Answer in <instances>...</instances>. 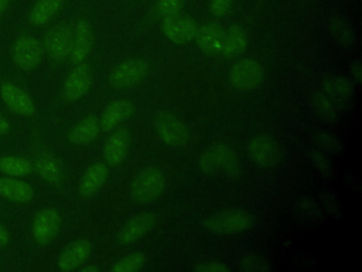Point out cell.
Returning a JSON list of instances; mask_svg holds the SVG:
<instances>
[{
	"label": "cell",
	"mask_w": 362,
	"mask_h": 272,
	"mask_svg": "<svg viewBox=\"0 0 362 272\" xmlns=\"http://www.w3.org/2000/svg\"><path fill=\"white\" fill-rule=\"evenodd\" d=\"M253 225V217L240 210H228L212 214L204 221V227L212 232L230 234L240 232Z\"/></svg>",
	"instance_id": "cell-1"
},
{
	"label": "cell",
	"mask_w": 362,
	"mask_h": 272,
	"mask_svg": "<svg viewBox=\"0 0 362 272\" xmlns=\"http://www.w3.org/2000/svg\"><path fill=\"white\" fill-rule=\"evenodd\" d=\"M44 57L42 44L33 35H20L11 48V58L17 68L31 71L37 68Z\"/></svg>",
	"instance_id": "cell-2"
},
{
	"label": "cell",
	"mask_w": 362,
	"mask_h": 272,
	"mask_svg": "<svg viewBox=\"0 0 362 272\" xmlns=\"http://www.w3.org/2000/svg\"><path fill=\"white\" fill-rule=\"evenodd\" d=\"M199 166L205 173L236 174L239 170L233 152L225 144H214L208 147L201 156Z\"/></svg>",
	"instance_id": "cell-3"
},
{
	"label": "cell",
	"mask_w": 362,
	"mask_h": 272,
	"mask_svg": "<svg viewBox=\"0 0 362 272\" xmlns=\"http://www.w3.org/2000/svg\"><path fill=\"white\" fill-rule=\"evenodd\" d=\"M164 176L157 169L143 170L132 183V196L139 203H147L157 198L164 190Z\"/></svg>",
	"instance_id": "cell-4"
},
{
	"label": "cell",
	"mask_w": 362,
	"mask_h": 272,
	"mask_svg": "<svg viewBox=\"0 0 362 272\" xmlns=\"http://www.w3.org/2000/svg\"><path fill=\"white\" fill-rule=\"evenodd\" d=\"M71 45H72V30L64 23L54 26L47 33L42 42L44 52L52 61H62L66 57H69Z\"/></svg>",
	"instance_id": "cell-5"
},
{
	"label": "cell",
	"mask_w": 362,
	"mask_h": 272,
	"mask_svg": "<svg viewBox=\"0 0 362 272\" xmlns=\"http://www.w3.org/2000/svg\"><path fill=\"white\" fill-rule=\"evenodd\" d=\"M0 98L4 105L17 115L33 116L35 113V103L33 98L14 82L4 81L0 84Z\"/></svg>",
	"instance_id": "cell-6"
},
{
	"label": "cell",
	"mask_w": 362,
	"mask_h": 272,
	"mask_svg": "<svg viewBox=\"0 0 362 272\" xmlns=\"http://www.w3.org/2000/svg\"><path fill=\"white\" fill-rule=\"evenodd\" d=\"M61 224L59 212L55 208H42L40 210L31 225V234L37 244L47 245L57 235Z\"/></svg>",
	"instance_id": "cell-7"
},
{
	"label": "cell",
	"mask_w": 362,
	"mask_h": 272,
	"mask_svg": "<svg viewBox=\"0 0 362 272\" xmlns=\"http://www.w3.org/2000/svg\"><path fill=\"white\" fill-rule=\"evenodd\" d=\"M263 79L262 65L255 60H242L230 71V84L239 91H250Z\"/></svg>",
	"instance_id": "cell-8"
},
{
	"label": "cell",
	"mask_w": 362,
	"mask_h": 272,
	"mask_svg": "<svg viewBox=\"0 0 362 272\" xmlns=\"http://www.w3.org/2000/svg\"><path fill=\"white\" fill-rule=\"evenodd\" d=\"M156 129L158 136L173 147L182 146L188 140V132L185 126L168 112H160L157 115Z\"/></svg>",
	"instance_id": "cell-9"
},
{
	"label": "cell",
	"mask_w": 362,
	"mask_h": 272,
	"mask_svg": "<svg viewBox=\"0 0 362 272\" xmlns=\"http://www.w3.org/2000/svg\"><path fill=\"white\" fill-rule=\"evenodd\" d=\"M147 72V64L141 60H129L119 64L110 74V84L116 88L132 86L140 82Z\"/></svg>",
	"instance_id": "cell-10"
},
{
	"label": "cell",
	"mask_w": 362,
	"mask_h": 272,
	"mask_svg": "<svg viewBox=\"0 0 362 272\" xmlns=\"http://www.w3.org/2000/svg\"><path fill=\"white\" fill-rule=\"evenodd\" d=\"M90 81H92V75H90L89 67L83 62L76 64V67L69 72V75L64 82V88H62L64 96L68 101L81 99L88 92L90 86Z\"/></svg>",
	"instance_id": "cell-11"
},
{
	"label": "cell",
	"mask_w": 362,
	"mask_h": 272,
	"mask_svg": "<svg viewBox=\"0 0 362 272\" xmlns=\"http://www.w3.org/2000/svg\"><path fill=\"white\" fill-rule=\"evenodd\" d=\"M197 30L198 27L191 18L182 17L180 14L167 17L163 21V31L165 37L175 44H185L191 41L195 38Z\"/></svg>",
	"instance_id": "cell-12"
},
{
	"label": "cell",
	"mask_w": 362,
	"mask_h": 272,
	"mask_svg": "<svg viewBox=\"0 0 362 272\" xmlns=\"http://www.w3.org/2000/svg\"><path fill=\"white\" fill-rule=\"evenodd\" d=\"M33 187L23 178L0 174V197L11 203L24 204L28 203L33 198Z\"/></svg>",
	"instance_id": "cell-13"
},
{
	"label": "cell",
	"mask_w": 362,
	"mask_h": 272,
	"mask_svg": "<svg viewBox=\"0 0 362 272\" xmlns=\"http://www.w3.org/2000/svg\"><path fill=\"white\" fill-rule=\"evenodd\" d=\"M92 48V30L85 20H78L72 31V45L69 57L74 64L82 62Z\"/></svg>",
	"instance_id": "cell-14"
},
{
	"label": "cell",
	"mask_w": 362,
	"mask_h": 272,
	"mask_svg": "<svg viewBox=\"0 0 362 272\" xmlns=\"http://www.w3.org/2000/svg\"><path fill=\"white\" fill-rule=\"evenodd\" d=\"M252 160L260 166H272L279 160V147L267 136H257L249 144Z\"/></svg>",
	"instance_id": "cell-15"
},
{
	"label": "cell",
	"mask_w": 362,
	"mask_h": 272,
	"mask_svg": "<svg viewBox=\"0 0 362 272\" xmlns=\"http://www.w3.org/2000/svg\"><path fill=\"white\" fill-rule=\"evenodd\" d=\"M156 222V218L151 212H143L130 218L119 232V241L122 244H130L147 234Z\"/></svg>",
	"instance_id": "cell-16"
},
{
	"label": "cell",
	"mask_w": 362,
	"mask_h": 272,
	"mask_svg": "<svg viewBox=\"0 0 362 272\" xmlns=\"http://www.w3.org/2000/svg\"><path fill=\"white\" fill-rule=\"evenodd\" d=\"M90 244L86 239H79L72 242L64 249L58 258V268L61 271H72L81 266L90 254Z\"/></svg>",
	"instance_id": "cell-17"
},
{
	"label": "cell",
	"mask_w": 362,
	"mask_h": 272,
	"mask_svg": "<svg viewBox=\"0 0 362 272\" xmlns=\"http://www.w3.org/2000/svg\"><path fill=\"white\" fill-rule=\"evenodd\" d=\"M33 171L49 184H58L62 180V170L58 160L48 152H41L34 157Z\"/></svg>",
	"instance_id": "cell-18"
},
{
	"label": "cell",
	"mask_w": 362,
	"mask_h": 272,
	"mask_svg": "<svg viewBox=\"0 0 362 272\" xmlns=\"http://www.w3.org/2000/svg\"><path fill=\"white\" fill-rule=\"evenodd\" d=\"M225 33L222 28L214 23L204 24L197 30L195 40L199 48L208 54H221V48L223 44Z\"/></svg>",
	"instance_id": "cell-19"
},
{
	"label": "cell",
	"mask_w": 362,
	"mask_h": 272,
	"mask_svg": "<svg viewBox=\"0 0 362 272\" xmlns=\"http://www.w3.org/2000/svg\"><path fill=\"white\" fill-rule=\"evenodd\" d=\"M129 146V133L126 129L113 132L105 143V159L110 164H119L123 162Z\"/></svg>",
	"instance_id": "cell-20"
},
{
	"label": "cell",
	"mask_w": 362,
	"mask_h": 272,
	"mask_svg": "<svg viewBox=\"0 0 362 272\" xmlns=\"http://www.w3.org/2000/svg\"><path fill=\"white\" fill-rule=\"evenodd\" d=\"M133 112V106L129 101H116L112 102L105 112L102 113L100 118V128L102 130H112L115 126H117V123H120L123 119L129 118Z\"/></svg>",
	"instance_id": "cell-21"
},
{
	"label": "cell",
	"mask_w": 362,
	"mask_h": 272,
	"mask_svg": "<svg viewBox=\"0 0 362 272\" xmlns=\"http://www.w3.org/2000/svg\"><path fill=\"white\" fill-rule=\"evenodd\" d=\"M99 122L96 119V116L90 115V116H86L83 118L81 122H78L69 132L68 135V139L72 142V143H76V144H85V143H89L92 140H95L99 135Z\"/></svg>",
	"instance_id": "cell-22"
},
{
	"label": "cell",
	"mask_w": 362,
	"mask_h": 272,
	"mask_svg": "<svg viewBox=\"0 0 362 272\" xmlns=\"http://www.w3.org/2000/svg\"><path fill=\"white\" fill-rule=\"evenodd\" d=\"M33 173V162L16 154H6L0 157V174L23 178Z\"/></svg>",
	"instance_id": "cell-23"
},
{
	"label": "cell",
	"mask_w": 362,
	"mask_h": 272,
	"mask_svg": "<svg viewBox=\"0 0 362 272\" xmlns=\"http://www.w3.org/2000/svg\"><path fill=\"white\" fill-rule=\"evenodd\" d=\"M107 177V169L103 163H93L86 169L82 176L79 191L82 196H92L105 183Z\"/></svg>",
	"instance_id": "cell-24"
},
{
	"label": "cell",
	"mask_w": 362,
	"mask_h": 272,
	"mask_svg": "<svg viewBox=\"0 0 362 272\" xmlns=\"http://www.w3.org/2000/svg\"><path fill=\"white\" fill-rule=\"evenodd\" d=\"M62 0H37L30 11V21L34 26H44L59 11Z\"/></svg>",
	"instance_id": "cell-25"
},
{
	"label": "cell",
	"mask_w": 362,
	"mask_h": 272,
	"mask_svg": "<svg viewBox=\"0 0 362 272\" xmlns=\"http://www.w3.org/2000/svg\"><path fill=\"white\" fill-rule=\"evenodd\" d=\"M247 38L242 28L230 27L223 37V44L221 48V54L225 57H233L240 54L246 47Z\"/></svg>",
	"instance_id": "cell-26"
},
{
	"label": "cell",
	"mask_w": 362,
	"mask_h": 272,
	"mask_svg": "<svg viewBox=\"0 0 362 272\" xmlns=\"http://www.w3.org/2000/svg\"><path fill=\"white\" fill-rule=\"evenodd\" d=\"M144 264V255L140 252L130 254L124 258H122L117 264L112 266L113 272H134L139 271Z\"/></svg>",
	"instance_id": "cell-27"
},
{
	"label": "cell",
	"mask_w": 362,
	"mask_h": 272,
	"mask_svg": "<svg viewBox=\"0 0 362 272\" xmlns=\"http://www.w3.org/2000/svg\"><path fill=\"white\" fill-rule=\"evenodd\" d=\"M240 268L243 271H267L270 265L263 255L250 254L240 261Z\"/></svg>",
	"instance_id": "cell-28"
},
{
	"label": "cell",
	"mask_w": 362,
	"mask_h": 272,
	"mask_svg": "<svg viewBox=\"0 0 362 272\" xmlns=\"http://www.w3.org/2000/svg\"><path fill=\"white\" fill-rule=\"evenodd\" d=\"M181 6H182V0H158L157 11L161 14L163 18H167V17L180 14Z\"/></svg>",
	"instance_id": "cell-29"
},
{
	"label": "cell",
	"mask_w": 362,
	"mask_h": 272,
	"mask_svg": "<svg viewBox=\"0 0 362 272\" xmlns=\"http://www.w3.org/2000/svg\"><path fill=\"white\" fill-rule=\"evenodd\" d=\"M311 160L313 163L318 167V170L321 171V174H324L325 177L331 176V166L328 163V160L320 153V152H311Z\"/></svg>",
	"instance_id": "cell-30"
},
{
	"label": "cell",
	"mask_w": 362,
	"mask_h": 272,
	"mask_svg": "<svg viewBox=\"0 0 362 272\" xmlns=\"http://www.w3.org/2000/svg\"><path fill=\"white\" fill-rule=\"evenodd\" d=\"M232 0H211V11L216 17H222L229 11Z\"/></svg>",
	"instance_id": "cell-31"
},
{
	"label": "cell",
	"mask_w": 362,
	"mask_h": 272,
	"mask_svg": "<svg viewBox=\"0 0 362 272\" xmlns=\"http://www.w3.org/2000/svg\"><path fill=\"white\" fill-rule=\"evenodd\" d=\"M195 271H198V272H228L229 268L221 262H205V264L195 266Z\"/></svg>",
	"instance_id": "cell-32"
},
{
	"label": "cell",
	"mask_w": 362,
	"mask_h": 272,
	"mask_svg": "<svg viewBox=\"0 0 362 272\" xmlns=\"http://www.w3.org/2000/svg\"><path fill=\"white\" fill-rule=\"evenodd\" d=\"M351 71H352V75L355 78L356 82H361L362 79V65H361V61H355L351 67Z\"/></svg>",
	"instance_id": "cell-33"
},
{
	"label": "cell",
	"mask_w": 362,
	"mask_h": 272,
	"mask_svg": "<svg viewBox=\"0 0 362 272\" xmlns=\"http://www.w3.org/2000/svg\"><path fill=\"white\" fill-rule=\"evenodd\" d=\"M10 241V234L7 231V228L0 222V246L7 245Z\"/></svg>",
	"instance_id": "cell-34"
},
{
	"label": "cell",
	"mask_w": 362,
	"mask_h": 272,
	"mask_svg": "<svg viewBox=\"0 0 362 272\" xmlns=\"http://www.w3.org/2000/svg\"><path fill=\"white\" fill-rule=\"evenodd\" d=\"M10 130V122L8 119L0 113V136L6 135Z\"/></svg>",
	"instance_id": "cell-35"
},
{
	"label": "cell",
	"mask_w": 362,
	"mask_h": 272,
	"mask_svg": "<svg viewBox=\"0 0 362 272\" xmlns=\"http://www.w3.org/2000/svg\"><path fill=\"white\" fill-rule=\"evenodd\" d=\"M8 4H10V0H0V14L7 10Z\"/></svg>",
	"instance_id": "cell-36"
},
{
	"label": "cell",
	"mask_w": 362,
	"mask_h": 272,
	"mask_svg": "<svg viewBox=\"0 0 362 272\" xmlns=\"http://www.w3.org/2000/svg\"><path fill=\"white\" fill-rule=\"evenodd\" d=\"M81 272H98V268L96 266H85V268H81Z\"/></svg>",
	"instance_id": "cell-37"
}]
</instances>
